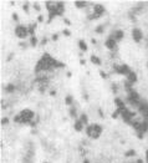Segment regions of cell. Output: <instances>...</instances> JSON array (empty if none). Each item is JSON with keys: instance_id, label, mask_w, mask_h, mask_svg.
I'll return each mask as SVG.
<instances>
[{"instance_id": "1", "label": "cell", "mask_w": 148, "mask_h": 163, "mask_svg": "<svg viewBox=\"0 0 148 163\" xmlns=\"http://www.w3.org/2000/svg\"><path fill=\"white\" fill-rule=\"evenodd\" d=\"M34 112L31 110H23L19 115H16L14 117L15 122H19V123H30L32 117H34Z\"/></svg>"}, {"instance_id": "2", "label": "cell", "mask_w": 148, "mask_h": 163, "mask_svg": "<svg viewBox=\"0 0 148 163\" xmlns=\"http://www.w3.org/2000/svg\"><path fill=\"white\" fill-rule=\"evenodd\" d=\"M15 35L19 37V39H25L29 35V29L23 26V25H17L15 28Z\"/></svg>"}, {"instance_id": "3", "label": "cell", "mask_w": 148, "mask_h": 163, "mask_svg": "<svg viewBox=\"0 0 148 163\" xmlns=\"http://www.w3.org/2000/svg\"><path fill=\"white\" fill-rule=\"evenodd\" d=\"M115 71L117 72V74H120V75H128L129 72H131V69H129L126 64H123V65H115Z\"/></svg>"}, {"instance_id": "4", "label": "cell", "mask_w": 148, "mask_h": 163, "mask_svg": "<svg viewBox=\"0 0 148 163\" xmlns=\"http://www.w3.org/2000/svg\"><path fill=\"white\" fill-rule=\"evenodd\" d=\"M128 100H129V102L133 104V105H138L139 104V95L136 92V91H129L128 92Z\"/></svg>"}, {"instance_id": "5", "label": "cell", "mask_w": 148, "mask_h": 163, "mask_svg": "<svg viewBox=\"0 0 148 163\" xmlns=\"http://www.w3.org/2000/svg\"><path fill=\"white\" fill-rule=\"evenodd\" d=\"M132 37H133V40H135L136 43H141V40H142V37H143V34H142L141 29L135 28V29L132 30Z\"/></svg>"}, {"instance_id": "6", "label": "cell", "mask_w": 148, "mask_h": 163, "mask_svg": "<svg viewBox=\"0 0 148 163\" xmlns=\"http://www.w3.org/2000/svg\"><path fill=\"white\" fill-rule=\"evenodd\" d=\"M101 133H102V127H101V125H98V123H94V136H92V138H98L100 136H101Z\"/></svg>"}, {"instance_id": "7", "label": "cell", "mask_w": 148, "mask_h": 163, "mask_svg": "<svg viewBox=\"0 0 148 163\" xmlns=\"http://www.w3.org/2000/svg\"><path fill=\"white\" fill-rule=\"evenodd\" d=\"M105 45H106V47H107V49L113 50V49L116 47V40H115V39H112V37H108V39L106 40Z\"/></svg>"}, {"instance_id": "8", "label": "cell", "mask_w": 148, "mask_h": 163, "mask_svg": "<svg viewBox=\"0 0 148 163\" xmlns=\"http://www.w3.org/2000/svg\"><path fill=\"white\" fill-rule=\"evenodd\" d=\"M94 10H95V14L96 15H98V16H101L102 14H105V6L103 5H101V4H96L95 6H94Z\"/></svg>"}, {"instance_id": "9", "label": "cell", "mask_w": 148, "mask_h": 163, "mask_svg": "<svg viewBox=\"0 0 148 163\" xmlns=\"http://www.w3.org/2000/svg\"><path fill=\"white\" fill-rule=\"evenodd\" d=\"M127 81H128V82H131V84H136L137 82V75L133 71H131L127 75Z\"/></svg>"}, {"instance_id": "10", "label": "cell", "mask_w": 148, "mask_h": 163, "mask_svg": "<svg viewBox=\"0 0 148 163\" xmlns=\"http://www.w3.org/2000/svg\"><path fill=\"white\" fill-rule=\"evenodd\" d=\"M123 36H124V32H123L122 30H117V31L113 34L112 39H115L116 41H120V40H122V39H123Z\"/></svg>"}, {"instance_id": "11", "label": "cell", "mask_w": 148, "mask_h": 163, "mask_svg": "<svg viewBox=\"0 0 148 163\" xmlns=\"http://www.w3.org/2000/svg\"><path fill=\"white\" fill-rule=\"evenodd\" d=\"M115 104H116V106H117V108L118 110H123V108H126V105H124V102L121 100V98H115Z\"/></svg>"}, {"instance_id": "12", "label": "cell", "mask_w": 148, "mask_h": 163, "mask_svg": "<svg viewBox=\"0 0 148 163\" xmlns=\"http://www.w3.org/2000/svg\"><path fill=\"white\" fill-rule=\"evenodd\" d=\"M83 123H82V122H81V119H77L76 122H75V126H73V127H75V131L76 132H81L82 130H83Z\"/></svg>"}, {"instance_id": "13", "label": "cell", "mask_w": 148, "mask_h": 163, "mask_svg": "<svg viewBox=\"0 0 148 163\" xmlns=\"http://www.w3.org/2000/svg\"><path fill=\"white\" fill-rule=\"evenodd\" d=\"M90 60H91V62H92V64H95V65H101V60H100L96 55H91Z\"/></svg>"}, {"instance_id": "14", "label": "cell", "mask_w": 148, "mask_h": 163, "mask_svg": "<svg viewBox=\"0 0 148 163\" xmlns=\"http://www.w3.org/2000/svg\"><path fill=\"white\" fill-rule=\"evenodd\" d=\"M86 133H87L88 137H92V136H94V125H88V126H87Z\"/></svg>"}, {"instance_id": "15", "label": "cell", "mask_w": 148, "mask_h": 163, "mask_svg": "<svg viewBox=\"0 0 148 163\" xmlns=\"http://www.w3.org/2000/svg\"><path fill=\"white\" fill-rule=\"evenodd\" d=\"M79 47L81 49V51H87V45H86V43L83 41V40H80L79 41Z\"/></svg>"}, {"instance_id": "16", "label": "cell", "mask_w": 148, "mask_h": 163, "mask_svg": "<svg viewBox=\"0 0 148 163\" xmlns=\"http://www.w3.org/2000/svg\"><path fill=\"white\" fill-rule=\"evenodd\" d=\"M72 102H73L72 96H71V95H67V96H66V98H65V104H66L67 106H71V105H72Z\"/></svg>"}, {"instance_id": "17", "label": "cell", "mask_w": 148, "mask_h": 163, "mask_svg": "<svg viewBox=\"0 0 148 163\" xmlns=\"http://www.w3.org/2000/svg\"><path fill=\"white\" fill-rule=\"evenodd\" d=\"M75 5H76V8L82 9V8H85L87 5V1H75Z\"/></svg>"}, {"instance_id": "18", "label": "cell", "mask_w": 148, "mask_h": 163, "mask_svg": "<svg viewBox=\"0 0 148 163\" xmlns=\"http://www.w3.org/2000/svg\"><path fill=\"white\" fill-rule=\"evenodd\" d=\"M80 119H81V122H82L83 125H87V126H88V119H87V116H86L85 113H82V115H81Z\"/></svg>"}, {"instance_id": "19", "label": "cell", "mask_w": 148, "mask_h": 163, "mask_svg": "<svg viewBox=\"0 0 148 163\" xmlns=\"http://www.w3.org/2000/svg\"><path fill=\"white\" fill-rule=\"evenodd\" d=\"M30 44H31V46H36V45H38V39H36L35 36H31V39H30Z\"/></svg>"}, {"instance_id": "20", "label": "cell", "mask_w": 148, "mask_h": 163, "mask_svg": "<svg viewBox=\"0 0 148 163\" xmlns=\"http://www.w3.org/2000/svg\"><path fill=\"white\" fill-rule=\"evenodd\" d=\"M135 154H136V151L135 149H129V151L126 152V157H133Z\"/></svg>"}, {"instance_id": "21", "label": "cell", "mask_w": 148, "mask_h": 163, "mask_svg": "<svg viewBox=\"0 0 148 163\" xmlns=\"http://www.w3.org/2000/svg\"><path fill=\"white\" fill-rule=\"evenodd\" d=\"M70 116H71V117H76V116H77V115H76L75 107H71V108H70Z\"/></svg>"}, {"instance_id": "22", "label": "cell", "mask_w": 148, "mask_h": 163, "mask_svg": "<svg viewBox=\"0 0 148 163\" xmlns=\"http://www.w3.org/2000/svg\"><path fill=\"white\" fill-rule=\"evenodd\" d=\"M14 90H15V86H14V85L9 84V85L6 86V91H8V92H13Z\"/></svg>"}, {"instance_id": "23", "label": "cell", "mask_w": 148, "mask_h": 163, "mask_svg": "<svg viewBox=\"0 0 148 163\" xmlns=\"http://www.w3.org/2000/svg\"><path fill=\"white\" fill-rule=\"evenodd\" d=\"M96 32H97V34H101V32H103V26H102V25L97 26V28H96Z\"/></svg>"}, {"instance_id": "24", "label": "cell", "mask_w": 148, "mask_h": 163, "mask_svg": "<svg viewBox=\"0 0 148 163\" xmlns=\"http://www.w3.org/2000/svg\"><path fill=\"white\" fill-rule=\"evenodd\" d=\"M29 5H30L29 3H25V4H24L23 9H24V11H25V13H29Z\"/></svg>"}, {"instance_id": "25", "label": "cell", "mask_w": 148, "mask_h": 163, "mask_svg": "<svg viewBox=\"0 0 148 163\" xmlns=\"http://www.w3.org/2000/svg\"><path fill=\"white\" fill-rule=\"evenodd\" d=\"M8 123H9V118H6V117L1 118V125H8Z\"/></svg>"}, {"instance_id": "26", "label": "cell", "mask_w": 148, "mask_h": 163, "mask_svg": "<svg viewBox=\"0 0 148 163\" xmlns=\"http://www.w3.org/2000/svg\"><path fill=\"white\" fill-rule=\"evenodd\" d=\"M62 34H64L65 36H70V35H71V32H70V31H68L67 29H65V30L62 31Z\"/></svg>"}, {"instance_id": "27", "label": "cell", "mask_w": 148, "mask_h": 163, "mask_svg": "<svg viewBox=\"0 0 148 163\" xmlns=\"http://www.w3.org/2000/svg\"><path fill=\"white\" fill-rule=\"evenodd\" d=\"M38 21H39V23H42V21H44V15H39V16H38Z\"/></svg>"}, {"instance_id": "28", "label": "cell", "mask_w": 148, "mask_h": 163, "mask_svg": "<svg viewBox=\"0 0 148 163\" xmlns=\"http://www.w3.org/2000/svg\"><path fill=\"white\" fill-rule=\"evenodd\" d=\"M57 39H59V35H57V34H54V35H52V40H54V41H56Z\"/></svg>"}, {"instance_id": "29", "label": "cell", "mask_w": 148, "mask_h": 163, "mask_svg": "<svg viewBox=\"0 0 148 163\" xmlns=\"http://www.w3.org/2000/svg\"><path fill=\"white\" fill-rule=\"evenodd\" d=\"M100 75H101V76H102L103 78H107V74H106V72H103V71H101V72H100Z\"/></svg>"}, {"instance_id": "30", "label": "cell", "mask_w": 148, "mask_h": 163, "mask_svg": "<svg viewBox=\"0 0 148 163\" xmlns=\"http://www.w3.org/2000/svg\"><path fill=\"white\" fill-rule=\"evenodd\" d=\"M118 115H120V112H118V111H116V112H113L112 117H113V118H117V117H118Z\"/></svg>"}, {"instance_id": "31", "label": "cell", "mask_w": 148, "mask_h": 163, "mask_svg": "<svg viewBox=\"0 0 148 163\" xmlns=\"http://www.w3.org/2000/svg\"><path fill=\"white\" fill-rule=\"evenodd\" d=\"M13 19L15 20V21H17V20H19V17H17V14L14 13V14H13Z\"/></svg>"}, {"instance_id": "32", "label": "cell", "mask_w": 148, "mask_h": 163, "mask_svg": "<svg viewBox=\"0 0 148 163\" xmlns=\"http://www.w3.org/2000/svg\"><path fill=\"white\" fill-rule=\"evenodd\" d=\"M34 8H35L36 10H38V11L40 10V6H39V4H38V3H35V4H34Z\"/></svg>"}, {"instance_id": "33", "label": "cell", "mask_w": 148, "mask_h": 163, "mask_svg": "<svg viewBox=\"0 0 148 163\" xmlns=\"http://www.w3.org/2000/svg\"><path fill=\"white\" fill-rule=\"evenodd\" d=\"M65 24H66V25H71V21H70L68 19H65Z\"/></svg>"}, {"instance_id": "34", "label": "cell", "mask_w": 148, "mask_h": 163, "mask_svg": "<svg viewBox=\"0 0 148 163\" xmlns=\"http://www.w3.org/2000/svg\"><path fill=\"white\" fill-rule=\"evenodd\" d=\"M98 113H100V116H101V117H103V112H102V110H100V111H98Z\"/></svg>"}, {"instance_id": "35", "label": "cell", "mask_w": 148, "mask_h": 163, "mask_svg": "<svg viewBox=\"0 0 148 163\" xmlns=\"http://www.w3.org/2000/svg\"><path fill=\"white\" fill-rule=\"evenodd\" d=\"M146 158H147V163H148V149L146 151Z\"/></svg>"}, {"instance_id": "36", "label": "cell", "mask_w": 148, "mask_h": 163, "mask_svg": "<svg viewBox=\"0 0 148 163\" xmlns=\"http://www.w3.org/2000/svg\"><path fill=\"white\" fill-rule=\"evenodd\" d=\"M50 95H51V96H55V95H56V92H55V91H51Z\"/></svg>"}, {"instance_id": "37", "label": "cell", "mask_w": 148, "mask_h": 163, "mask_svg": "<svg viewBox=\"0 0 148 163\" xmlns=\"http://www.w3.org/2000/svg\"><path fill=\"white\" fill-rule=\"evenodd\" d=\"M80 64L81 65H85V60H80Z\"/></svg>"}, {"instance_id": "38", "label": "cell", "mask_w": 148, "mask_h": 163, "mask_svg": "<svg viewBox=\"0 0 148 163\" xmlns=\"http://www.w3.org/2000/svg\"><path fill=\"white\" fill-rule=\"evenodd\" d=\"M137 163H143V161H142V159H138V161H137Z\"/></svg>"}, {"instance_id": "39", "label": "cell", "mask_w": 148, "mask_h": 163, "mask_svg": "<svg viewBox=\"0 0 148 163\" xmlns=\"http://www.w3.org/2000/svg\"><path fill=\"white\" fill-rule=\"evenodd\" d=\"M83 163H90V161H88V159H85V161H83Z\"/></svg>"}, {"instance_id": "40", "label": "cell", "mask_w": 148, "mask_h": 163, "mask_svg": "<svg viewBox=\"0 0 148 163\" xmlns=\"http://www.w3.org/2000/svg\"><path fill=\"white\" fill-rule=\"evenodd\" d=\"M147 67H148V62H147Z\"/></svg>"}, {"instance_id": "41", "label": "cell", "mask_w": 148, "mask_h": 163, "mask_svg": "<svg viewBox=\"0 0 148 163\" xmlns=\"http://www.w3.org/2000/svg\"><path fill=\"white\" fill-rule=\"evenodd\" d=\"M45 163H46V162H45Z\"/></svg>"}]
</instances>
